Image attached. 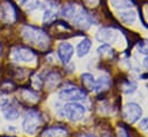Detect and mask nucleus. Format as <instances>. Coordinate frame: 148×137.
I'll use <instances>...</instances> for the list:
<instances>
[{
	"instance_id": "nucleus-6",
	"label": "nucleus",
	"mask_w": 148,
	"mask_h": 137,
	"mask_svg": "<svg viewBox=\"0 0 148 137\" xmlns=\"http://www.w3.org/2000/svg\"><path fill=\"white\" fill-rule=\"evenodd\" d=\"M10 58L15 62H31L36 59V54L28 47L16 46L12 50Z\"/></svg>"
},
{
	"instance_id": "nucleus-3",
	"label": "nucleus",
	"mask_w": 148,
	"mask_h": 137,
	"mask_svg": "<svg viewBox=\"0 0 148 137\" xmlns=\"http://www.w3.org/2000/svg\"><path fill=\"white\" fill-rule=\"evenodd\" d=\"M40 125H41V115L39 112L34 111V109L27 112V114L23 119V122H22L23 129L27 134L35 135L38 128L40 127Z\"/></svg>"
},
{
	"instance_id": "nucleus-26",
	"label": "nucleus",
	"mask_w": 148,
	"mask_h": 137,
	"mask_svg": "<svg viewBox=\"0 0 148 137\" xmlns=\"http://www.w3.org/2000/svg\"><path fill=\"white\" fill-rule=\"evenodd\" d=\"M118 137H129V135L124 129H119L118 130Z\"/></svg>"
},
{
	"instance_id": "nucleus-28",
	"label": "nucleus",
	"mask_w": 148,
	"mask_h": 137,
	"mask_svg": "<svg viewBox=\"0 0 148 137\" xmlns=\"http://www.w3.org/2000/svg\"><path fill=\"white\" fill-rule=\"evenodd\" d=\"M144 65H145V67L148 69V55L145 58V60H144Z\"/></svg>"
},
{
	"instance_id": "nucleus-5",
	"label": "nucleus",
	"mask_w": 148,
	"mask_h": 137,
	"mask_svg": "<svg viewBox=\"0 0 148 137\" xmlns=\"http://www.w3.org/2000/svg\"><path fill=\"white\" fill-rule=\"evenodd\" d=\"M60 98L66 102H80L86 99V91L84 89L77 88V86H68L60 91L59 93Z\"/></svg>"
},
{
	"instance_id": "nucleus-29",
	"label": "nucleus",
	"mask_w": 148,
	"mask_h": 137,
	"mask_svg": "<svg viewBox=\"0 0 148 137\" xmlns=\"http://www.w3.org/2000/svg\"><path fill=\"white\" fill-rule=\"evenodd\" d=\"M18 1H20V2H21V3L23 5V6H24V5H25V3H27V2L29 1V0H18Z\"/></svg>"
},
{
	"instance_id": "nucleus-7",
	"label": "nucleus",
	"mask_w": 148,
	"mask_h": 137,
	"mask_svg": "<svg viewBox=\"0 0 148 137\" xmlns=\"http://www.w3.org/2000/svg\"><path fill=\"white\" fill-rule=\"evenodd\" d=\"M141 115H143V109H141L140 105H138V104L129 103L123 108V118L129 123L137 122L141 118Z\"/></svg>"
},
{
	"instance_id": "nucleus-31",
	"label": "nucleus",
	"mask_w": 148,
	"mask_h": 137,
	"mask_svg": "<svg viewBox=\"0 0 148 137\" xmlns=\"http://www.w3.org/2000/svg\"><path fill=\"white\" fill-rule=\"evenodd\" d=\"M1 51H2V46H1V44H0V55H1Z\"/></svg>"
},
{
	"instance_id": "nucleus-15",
	"label": "nucleus",
	"mask_w": 148,
	"mask_h": 137,
	"mask_svg": "<svg viewBox=\"0 0 148 137\" xmlns=\"http://www.w3.org/2000/svg\"><path fill=\"white\" fill-rule=\"evenodd\" d=\"M82 84L84 86V89L90 90V91H94V85H95V80L93 77L92 74L88 73H84L82 75Z\"/></svg>"
},
{
	"instance_id": "nucleus-23",
	"label": "nucleus",
	"mask_w": 148,
	"mask_h": 137,
	"mask_svg": "<svg viewBox=\"0 0 148 137\" xmlns=\"http://www.w3.org/2000/svg\"><path fill=\"white\" fill-rule=\"evenodd\" d=\"M137 48L141 54H146L148 55V39L146 40H141L137 44Z\"/></svg>"
},
{
	"instance_id": "nucleus-16",
	"label": "nucleus",
	"mask_w": 148,
	"mask_h": 137,
	"mask_svg": "<svg viewBox=\"0 0 148 137\" xmlns=\"http://www.w3.org/2000/svg\"><path fill=\"white\" fill-rule=\"evenodd\" d=\"M110 85V80L108 76H100L97 81H95V85H94V91L97 92H101V91H105L109 88Z\"/></svg>"
},
{
	"instance_id": "nucleus-19",
	"label": "nucleus",
	"mask_w": 148,
	"mask_h": 137,
	"mask_svg": "<svg viewBox=\"0 0 148 137\" xmlns=\"http://www.w3.org/2000/svg\"><path fill=\"white\" fill-rule=\"evenodd\" d=\"M110 3L117 9H130L133 6L132 0H110Z\"/></svg>"
},
{
	"instance_id": "nucleus-22",
	"label": "nucleus",
	"mask_w": 148,
	"mask_h": 137,
	"mask_svg": "<svg viewBox=\"0 0 148 137\" xmlns=\"http://www.w3.org/2000/svg\"><path fill=\"white\" fill-rule=\"evenodd\" d=\"M136 88H137V85H136L134 82L126 81V82L124 83V85H123V91H124L125 93H133V92L136 91Z\"/></svg>"
},
{
	"instance_id": "nucleus-20",
	"label": "nucleus",
	"mask_w": 148,
	"mask_h": 137,
	"mask_svg": "<svg viewBox=\"0 0 148 137\" xmlns=\"http://www.w3.org/2000/svg\"><path fill=\"white\" fill-rule=\"evenodd\" d=\"M56 7H53V5L51 6V7H48L47 9H45V12H44V19H42V21H44V23H51L52 21H54L55 20V17H56Z\"/></svg>"
},
{
	"instance_id": "nucleus-17",
	"label": "nucleus",
	"mask_w": 148,
	"mask_h": 137,
	"mask_svg": "<svg viewBox=\"0 0 148 137\" xmlns=\"http://www.w3.org/2000/svg\"><path fill=\"white\" fill-rule=\"evenodd\" d=\"M76 10H77L76 5L73 3V2H68V3H66V5L62 7V9H61V15H62L64 19L71 20V19L74 17Z\"/></svg>"
},
{
	"instance_id": "nucleus-13",
	"label": "nucleus",
	"mask_w": 148,
	"mask_h": 137,
	"mask_svg": "<svg viewBox=\"0 0 148 137\" xmlns=\"http://www.w3.org/2000/svg\"><path fill=\"white\" fill-rule=\"evenodd\" d=\"M91 47H92V42H91L88 38L83 39V40L77 45V48H76V51H77V55L80 57V58L85 57V55L90 52Z\"/></svg>"
},
{
	"instance_id": "nucleus-14",
	"label": "nucleus",
	"mask_w": 148,
	"mask_h": 137,
	"mask_svg": "<svg viewBox=\"0 0 148 137\" xmlns=\"http://www.w3.org/2000/svg\"><path fill=\"white\" fill-rule=\"evenodd\" d=\"M118 16H119L121 21L125 24H132L137 20V13L132 9H126L124 12H121Z\"/></svg>"
},
{
	"instance_id": "nucleus-27",
	"label": "nucleus",
	"mask_w": 148,
	"mask_h": 137,
	"mask_svg": "<svg viewBox=\"0 0 148 137\" xmlns=\"http://www.w3.org/2000/svg\"><path fill=\"white\" fill-rule=\"evenodd\" d=\"M79 137H97L94 134H84V135H80Z\"/></svg>"
},
{
	"instance_id": "nucleus-24",
	"label": "nucleus",
	"mask_w": 148,
	"mask_h": 137,
	"mask_svg": "<svg viewBox=\"0 0 148 137\" xmlns=\"http://www.w3.org/2000/svg\"><path fill=\"white\" fill-rule=\"evenodd\" d=\"M140 128L144 129V130H148V116L144 118V119L140 121Z\"/></svg>"
},
{
	"instance_id": "nucleus-21",
	"label": "nucleus",
	"mask_w": 148,
	"mask_h": 137,
	"mask_svg": "<svg viewBox=\"0 0 148 137\" xmlns=\"http://www.w3.org/2000/svg\"><path fill=\"white\" fill-rule=\"evenodd\" d=\"M98 54L100 57H103V58H110L114 55V50L109 44L105 43V44H102L101 46L98 47Z\"/></svg>"
},
{
	"instance_id": "nucleus-30",
	"label": "nucleus",
	"mask_w": 148,
	"mask_h": 137,
	"mask_svg": "<svg viewBox=\"0 0 148 137\" xmlns=\"http://www.w3.org/2000/svg\"><path fill=\"white\" fill-rule=\"evenodd\" d=\"M102 137H111L110 135H108V134H105V135H102Z\"/></svg>"
},
{
	"instance_id": "nucleus-10",
	"label": "nucleus",
	"mask_w": 148,
	"mask_h": 137,
	"mask_svg": "<svg viewBox=\"0 0 148 137\" xmlns=\"http://www.w3.org/2000/svg\"><path fill=\"white\" fill-rule=\"evenodd\" d=\"M1 111H2V114L5 115V118L7 120H16L20 115V111L17 108V106L12 102H3L1 104Z\"/></svg>"
},
{
	"instance_id": "nucleus-4",
	"label": "nucleus",
	"mask_w": 148,
	"mask_h": 137,
	"mask_svg": "<svg viewBox=\"0 0 148 137\" xmlns=\"http://www.w3.org/2000/svg\"><path fill=\"white\" fill-rule=\"evenodd\" d=\"M17 20L15 6L9 0H3L0 3V21L6 24H12Z\"/></svg>"
},
{
	"instance_id": "nucleus-8",
	"label": "nucleus",
	"mask_w": 148,
	"mask_h": 137,
	"mask_svg": "<svg viewBox=\"0 0 148 137\" xmlns=\"http://www.w3.org/2000/svg\"><path fill=\"white\" fill-rule=\"evenodd\" d=\"M71 20L74 22L75 27H77L82 30H86L92 24V17L85 8H78Z\"/></svg>"
},
{
	"instance_id": "nucleus-11",
	"label": "nucleus",
	"mask_w": 148,
	"mask_h": 137,
	"mask_svg": "<svg viewBox=\"0 0 148 137\" xmlns=\"http://www.w3.org/2000/svg\"><path fill=\"white\" fill-rule=\"evenodd\" d=\"M67 135H68L67 129L59 126L46 128L41 133V137H67Z\"/></svg>"
},
{
	"instance_id": "nucleus-12",
	"label": "nucleus",
	"mask_w": 148,
	"mask_h": 137,
	"mask_svg": "<svg viewBox=\"0 0 148 137\" xmlns=\"http://www.w3.org/2000/svg\"><path fill=\"white\" fill-rule=\"evenodd\" d=\"M97 38L98 40L102 42V43H110L114 42L115 38H116V33L112 30V29H108V28H105V29H101L99 31V34L97 35Z\"/></svg>"
},
{
	"instance_id": "nucleus-1",
	"label": "nucleus",
	"mask_w": 148,
	"mask_h": 137,
	"mask_svg": "<svg viewBox=\"0 0 148 137\" xmlns=\"http://www.w3.org/2000/svg\"><path fill=\"white\" fill-rule=\"evenodd\" d=\"M22 36L25 42L37 48H46L49 45V37L44 30L34 26H24L22 29Z\"/></svg>"
},
{
	"instance_id": "nucleus-25",
	"label": "nucleus",
	"mask_w": 148,
	"mask_h": 137,
	"mask_svg": "<svg viewBox=\"0 0 148 137\" xmlns=\"http://www.w3.org/2000/svg\"><path fill=\"white\" fill-rule=\"evenodd\" d=\"M99 1H100V0H85V2H86L88 6H91V7L97 6V5L99 3Z\"/></svg>"
},
{
	"instance_id": "nucleus-9",
	"label": "nucleus",
	"mask_w": 148,
	"mask_h": 137,
	"mask_svg": "<svg viewBox=\"0 0 148 137\" xmlns=\"http://www.w3.org/2000/svg\"><path fill=\"white\" fill-rule=\"evenodd\" d=\"M74 46L71 44L67 43V42L61 43L58 47V55H59L60 60L62 61V64H64V65H67L71 60V58L74 55Z\"/></svg>"
},
{
	"instance_id": "nucleus-18",
	"label": "nucleus",
	"mask_w": 148,
	"mask_h": 137,
	"mask_svg": "<svg viewBox=\"0 0 148 137\" xmlns=\"http://www.w3.org/2000/svg\"><path fill=\"white\" fill-rule=\"evenodd\" d=\"M20 97L22 100H24L25 103L28 104H34L38 100V95L36 92L31 91V90H22L20 93Z\"/></svg>"
},
{
	"instance_id": "nucleus-2",
	"label": "nucleus",
	"mask_w": 148,
	"mask_h": 137,
	"mask_svg": "<svg viewBox=\"0 0 148 137\" xmlns=\"http://www.w3.org/2000/svg\"><path fill=\"white\" fill-rule=\"evenodd\" d=\"M85 112L86 109L82 104H79L78 102H70L62 107L60 114L71 122H77L84 118Z\"/></svg>"
}]
</instances>
